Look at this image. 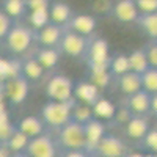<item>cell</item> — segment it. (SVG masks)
Masks as SVG:
<instances>
[{
    "label": "cell",
    "instance_id": "cell-36",
    "mask_svg": "<svg viewBox=\"0 0 157 157\" xmlns=\"http://www.w3.org/2000/svg\"><path fill=\"white\" fill-rule=\"evenodd\" d=\"M145 146L151 154H157V129H149V132L141 140Z\"/></svg>",
    "mask_w": 157,
    "mask_h": 157
},
{
    "label": "cell",
    "instance_id": "cell-16",
    "mask_svg": "<svg viewBox=\"0 0 157 157\" xmlns=\"http://www.w3.org/2000/svg\"><path fill=\"white\" fill-rule=\"evenodd\" d=\"M49 14H50V22L52 24L66 29L68 22L72 17V10L66 2H63V0H54V2L50 3Z\"/></svg>",
    "mask_w": 157,
    "mask_h": 157
},
{
    "label": "cell",
    "instance_id": "cell-41",
    "mask_svg": "<svg viewBox=\"0 0 157 157\" xmlns=\"http://www.w3.org/2000/svg\"><path fill=\"white\" fill-rule=\"evenodd\" d=\"M61 157H88V152L85 149H69L63 151Z\"/></svg>",
    "mask_w": 157,
    "mask_h": 157
},
{
    "label": "cell",
    "instance_id": "cell-12",
    "mask_svg": "<svg viewBox=\"0 0 157 157\" xmlns=\"http://www.w3.org/2000/svg\"><path fill=\"white\" fill-rule=\"evenodd\" d=\"M83 129H85V140H86L85 151L88 154H93L96 146L99 145V141L107 134L105 132V124H104V121L93 118V120H90L86 124H83Z\"/></svg>",
    "mask_w": 157,
    "mask_h": 157
},
{
    "label": "cell",
    "instance_id": "cell-14",
    "mask_svg": "<svg viewBox=\"0 0 157 157\" xmlns=\"http://www.w3.org/2000/svg\"><path fill=\"white\" fill-rule=\"evenodd\" d=\"M99 98H101V90L90 80H80L74 83V99H77L78 102L93 105Z\"/></svg>",
    "mask_w": 157,
    "mask_h": 157
},
{
    "label": "cell",
    "instance_id": "cell-30",
    "mask_svg": "<svg viewBox=\"0 0 157 157\" xmlns=\"http://www.w3.org/2000/svg\"><path fill=\"white\" fill-rule=\"evenodd\" d=\"M93 109L91 105H86V104L82 102H75L72 107V120L80 123V124H86L90 120H93Z\"/></svg>",
    "mask_w": 157,
    "mask_h": 157
},
{
    "label": "cell",
    "instance_id": "cell-11",
    "mask_svg": "<svg viewBox=\"0 0 157 157\" xmlns=\"http://www.w3.org/2000/svg\"><path fill=\"white\" fill-rule=\"evenodd\" d=\"M63 33H64V27H60V25H55L50 22L41 30L35 32V41L41 47H57L58 49Z\"/></svg>",
    "mask_w": 157,
    "mask_h": 157
},
{
    "label": "cell",
    "instance_id": "cell-21",
    "mask_svg": "<svg viewBox=\"0 0 157 157\" xmlns=\"http://www.w3.org/2000/svg\"><path fill=\"white\" fill-rule=\"evenodd\" d=\"M91 109H93V116L96 118V120H101V121H112L113 120V115L116 112V105L105 99V98H99L93 105H91Z\"/></svg>",
    "mask_w": 157,
    "mask_h": 157
},
{
    "label": "cell",
    "instance_id": "cell-13",
    "mask_svg": "<svg viewBox=\"0 0 157 157\" xmlns=\"http://www.w3.org/2000/svg\"><path fill=\"white\" fill-rule=\"evenodd\" d=\"M96 27H98V21L91 14H72L71 21L66 25L68 30L78 33L85 38L93 36V33L96 32Z\"/></svg>",
    "mask_w": 157,
    "mask_h": 157
},
{
    "label": "cell",
    "instance_id": "cell-47",
    "mask_svg": "<svg viewBox=\"0 0 157 157\" xmlns=\"http://www.w3.org/2000/svg\"><path fill=\"white\" fill-rule=\"evenodd\" d=\"M149 157H157V154H148Z\"/></svg>",
    "mask_w": 157,
    "mask_h": 157
},
{
    "label": "cell",
    "instance_id": "cell-8",
    "mask_svg": "<svg viewBox=\"0 0 157 157\" xmlns=\"http://www.w3.org/2000/svg\"><path fill=\"white\" fill-rule=\"evenodd\" d=\"M127 152L129 149L121 138H118L112 134H105L93 154H96L98 157H126Z\"/></svg>",
    "mask_w": 157,
    "mask_h": 157
},
{
    "label": "cell",
    "instance_id": "cell-26",
    "mask_svg": "<svg viewBox=\"0 0 157 157\" xmlns=\"http://www.w3.org/2000/svg\"><path fill=\"white\" fill-rule=\"evenodd\" d=\"M5 14H8L11 19L22 17L27 11V3L25 0H3V10Z\"/></svg>",
    "mask_w": 157,
    "mask_h": 157
},
{
    "label": "cell",
    "instance_id": "cell-9",
    "mask_svg": "<svg viewBox=\"0 0 157 157\" xmlns=\"http://www.w3.org/2000/svg\"><path fill=\"white\" fill-rule=\"evenodd\" d=\"M25 154L29 157H57V143L50 135L43 134L30 138Z\"/></svg>",
    "mask_w": 157,
    "mask_h": 157
},
{
    "label": "cell",
    "instance_id": "cell-27",
    "mask_svg": "<svg viewBox=\"0 0 157 157\" xmlns=\"http://www.w3.org/2000/svg\"><path fill=\"white\" fill-rule=\"evenodd\" d=\"M16 126L10 121V115L8 110H0V143L6 145V141L10 140V137L14 134Z\"/></svg>",
    "mask_w": 157,
    "mask_h": 157
},
{
    "label": "cell",
    "instance_id": "cell-3",
    "mask_svg": "<svg viewBox=\"0 0 157 157\" xmlns=\"http://www.w3.org/2000/svg\"><path fill=\"white\" fill-rule=\"evenodd\" d=\"M35 41V30L25 25H13L5 38L6 49L14 55L25 54Z\"/></svg>",
    "mask_w": 157,
    "mask_h": 157
},
{
    "label": "cell",
    "instance_id": "cell-39",
    "mask_svg": "<svg viewBox=\"0 0 157 157\" xmlns=\"http://www.w3.org/2000/svg\"><path fill=\"white\" fill-rule=\"evenodd\" d=\"M29 11H39V10H49L50 8V0H25Z\"/></svg>",
    "mask_w": 157,
    "mask_h": 157
},
{
    "label": "cell",
    "instance_id": "cell-34",
    "mask_svg": "<svg viewBox=\"0 0 157 157\" xmlns=\"http://www.w3.org/2000/svg\"><path fill=\"white\" fill-rule=\"evenodd\" d=\"M132 116H134V113L130 112L126 105H121V107H116V112H115V115H113V123L115 124H118V126H126L130 120H132Z\"/></svg>",
    "mask_w": 157,
    "mask_h": 157
},
{
    "label": "cell",
    "instance_id": "cell-42",
    "mask_svg": "<svg viewBox=\"0 0 157 157\" xmlns=\"http://www.w3.org/2000/svg\"><path fill=\"white\" fill-rule=\"evenodd\" d=\"M154 116H157V94H151V110Z\"/></svg>",
    "mask_w": 157,
    "mask_h": 157
},
{
    "label": "cell",
    "instance_id": "cell-44",
    "mask_svg": "<svg viewBox=\"0 0 157 157\" xmlns=\"http://www.w3.org/2000/svg\"><path fill=\"white\" fill-rule=\"evenodd\" d=\"M126 157H149L148 154H141V152H127Z\"/></svg>",
    "mask_w": 157,
    "mask_h": 157
},
{
    "label": "cell",
    "instance_id": "cell-19",
    "mask_svg": "<svg viewBox=\"0 0 157 157\" xmlns=\"http://www.w3.org/2000/svg\"><path fill=\"white\" fill-rule=\"evenodd\" d=\"M116 80H118V88H120V91L126 96H132L135 93H138L141 88V75L137 74V72H132V71H129L120 77H116Z\"/></svg>",
    "mask_w": 157,
    "mask_h": 157
},
{
    "label": "cell",
    "instance_id": "cell-23",
    "mask_svg": "<svg viewBox=\"0 0 157 157\" xmlns=\"http://www.w3.org/2000/svg\"><path fill=\"white\" fill-rule=\"evenodd\" d=\"M22 74V61L0 58V83Z\"/></svg>",
    "mask_w": 157,
    "mask_h": 157
},
{
    "label": "cell",
    "instance_id": "cell-1",
    "mask_svg": "<svg viewBox=\"0 0 157 157\" xmlns=\"http://www.w3.org/2000/svg\"><path fill=\"white\" fill-rule=\"evenodd\" d=\"M75 104L74 101L68 102H58V101H47L41 109V120L46 126L52 129H60L64 124H68L72 120V107Z\"/></svg>",
    "mask_w": 157,
    "mask_h": 157
},
{
    "label": "cell",
    "instance_id": "cell-22",
    "mask_svg": "<svg viewBox=\"0 0 157 157\" xmlns=\"http://www.w3.org/2000/svg\"><path fill=\"white\" fill-rule=\"evenodd\" d=\"M127 58H129V66H130V71L132 72H137V74L141 75L143 72H146L151 68L149 63H148V58H146V54H145L143 49L132 50L127 55Z\"/></svg>",
    "mask_w": 157,
    "mask_h": 157
},
{
    "label": "cell",
    "instance_id": "cell-4",
    "mask_svg": "<svg viewBox=\"0 0 157 157\" xmlns=\"http://www.w3.org/2000/svg\"><path fill=\"white\" fill-rule=\"evenodd\" d=\"M46 96L49 101L68 102L74 101V82L64 74H54L46 83Z\"/></svg>",
    "mask_w": 157,
    "mask_h": 157
},
{
    "label": "cell",
    "instance_id": "cell-38",
    "mask_svg": "<svg viewBox=\"0 0 157 157\" xmlns=\"http://www.w3.org/2000/svg\"><path fill=\"white\" fill-rule=\"evenodd\" d=\"M11 27H13V19L8 14H5L3 11H0V41L6 38Z\"/></svg>",
    "mask_w": 157,
    "mask_h": 157
},
{
    "label": "cell",
    "instance_id": "cell-43",
    "mask_svg": "<svg viewBox=\"0 0 157 157\" xmlns=\"http://www.w3.org/2000/svg\"><path fill=\"white\" fill-rule=\"evenodd\" d=\"M10 155H11V151L6 148V145L0 143V157H10Z\"/></svg>",
    "mask_w": 157,
    "mask_h": 157
},
{
    "label": "cell",
    "instance_id": "cell-33",
    "mask_svg": "<svg viewBox=\"0 0 157 157\" xmlns=\"http://www.w3.org/2000/svg\"><path fill=\"white\" fill-rule=\"evenodd\" d=\"M112 78H113V75H112L110 71H98V72H90L88 80L91 83H94L102 91V90H105L112 83Z\"/></svg>",
    "mask_w": 157,
    "mask_h": 157
},
{
    "label": "cell",
    "instance_id": "cell-24",
    "mask_svg": "<svg viewBox=\"0 0 157 157\" xmlns=\"http://www.w3.org/2000/svg\"><path fill=\"white\" fill-rule=\"evenodd\" d=\"M44 74V68L38 63L35 57H29L22 60V75L27 80H39Z\"/></svg>",
    "mask_w": 157,
    "mask_h": 157
},
{
    "label": "cell",
    "instance_id": "cell-17",
    "mask_svg": "<svg viewBox=\"0 0 157 157\" xmlns=\"http://www.w3.org/2000/svg\"><path fill=\"white\" fill-rule=\"evenodd\" d=\"M124 132L129 138L132 140H138L141 141L145 138V135L149 132V121L146 116H137L134 115L126 126H124Z\"/></svg>",
    "mask_w": 157,
    "mask_h": 157
},
{
    "label": "cell",
    "instance_id": "cell-32",
    "mask_svg": "<svg viewBox=\"0 0 157 157\" xmlns=\"http://www.w3.org/2000/svg\"><path fill=\"white\" fill-rule=\"evenodd\" d=\"M141 88L149 94H157V68H149L141 74Z\"/></svg>",
    "mask_w": 157,
    "mask_h": 157
},
{
    "label": "cell",
    "instance_id": "cell-20",
    "mask_svg": "<svg viewBox=\"0 0 157 157\" xmlns=\"http://www.w3.org/2000/svg\"><path fill=\"white\" fill-rule=\"evenodd\" d=\"M60 55L61 54L57 47H39V50L35 54V58L44 68V71H47V69H54L58 64Z\"/></svg>",
    "mask_w": 157,
    "mask_h": 157
},
{
    "label": "cell",
    "instance_id": "cell-45",
    "mask_svg": "<svg viewBox=\"0 0 157 157\" xmlns=\"http://www.w3.org/2000/svg\"><path fill=\"white\" fill-rule=\"evenodd\" d=\"M10 157H29L25 152H11V155Z\"/></svg>",
    "mask_w": 157,
    "mask_h": 157
},
{
    "label": "cell",
    "instance_id": "cell-25",
    "mask_svg": "<svg viewBox=\"0 0 157 157\" xmlns=\"http://www.w3.org/2000/svg\"><path fill=\"white\" fill-rule=\"evenodd\" d=\"M135 24H138V27L149 39H157V13L140 14Z\"/></svg>",
    "mask_w": 157,
    "mask_h": 157
},
{
    "label": "cell",
    "instance_id": "cell-10",
    "mask_svg": "<svg viewBox=\"0 0 157 157\" xmlns=\"http://www.w3.org/2000/svg\"><path fill=\"white\" fill-rule=\"evenodd\" d=\"M110 13L121 24H135L140 16L135 0H116V2H113Z\"/></svg>",
    "mask_w": 157,
    "mask_h": 157
},
{
    "label": "cell",
    "instance_id": "cell-15",
    "mask_svg": "<svg viewBox=\"0 0 157 157\" xmlns=\"http://www.w3.org/2000/svg\"><path fill=\"white\" fill-rule=\"evenodd\" d=\"M126 107L137 116H146L151 110V94L145 90H140L138 93L127 98Z\"/></svg>",
    "mask_w": 157,
    "mask_h": 157
},
{
    "label": "cell",
    "instance_id": "cell-37",
    "mask_svg": "<svg viewBox=\"0 0 157 157\" xmlns=\"http://www.w3.org/2000/svg\"><path fill=\"white\" fill-rule=\"evenodd\" d=\"M140 14H151L157 13V0H135Z\"/></svg>",
    "mask_w": 157,
    "mask_h": 157
},
{
    "label": "cell",
    "instance_id": "cell-35",
    "mask_svg": "<svg viewBox=\"0 0 157 157\" xmlns=\"http://www.w3.org/2000/svg\"><path fill=\"white\" fill-rule=\"evenodd\" d=\"M151 68H157V39H149L146 46L143 47Z\"/></svg>",
    "mask_w": 157,
    "mask_h": 157
},
{
    "label": "cell",
    "instance_id": "cell-5",
    "mask_svg": "<svg viewBox=\"0 0 157 157\" xmlns=\"http://www.w3.org/2000/svg\"><path fill=\"white\" fill-rule=\"evenodd\" d=\"M88 44H90V38H85L71 30H64L63 38L58 44V50L60 54H64L71 58H80L85 57Z\"/></svg>",
    "mask_w": 157,
    "mask_h": 157
},
{
    "label": "cell",
    "instance_id": "cell-2",
    "mask_svg": "<svg viewBox=\"0 0 157 157\" xmlns=\"http://www.w3.org/2000/svg\"><path fill=\"white\" fill-rule=\"evenodd\" d=\"M57 145L63 151L69 149H85L86 140H85V129L83 124L71 120L68 124H64L57 130Z\"/></svg>",
    "mask_w": 157,
    "mask_h": 157
},
{
    "label": "cell",
    "instance_id": "cell-46",
    "mask_svg": "<svg viewBox=\"0 0 157 157\" xmlns=\"http://www.w3.org/2000/svg\"><path fill=\"white\" fill-rule=\"evenodd\" d=\"M88 157H98L96 154H88Z\"/></svg>",
    "mask_w": 157,
    "mask_h": 157
},
{
    "label": "cell",
    "instance_id": "cell-29",
    "mask_svg": "<svg viewBox=\"0 0 157 157\" xmlns=\"http://www.w3.org/2000/svg\"><path fill=\"white\" fill-rule=\"evenodd\" d=\"M130 71L129 66V58L126 54H116L115 57H112L110 60V72L113 77H120L126 72Z\"/></svg>",
    "mask_w": 157,
    "mask_h": 157
},
{
    "label": "cell",
    "instance_id": "cell-7",
    "mask_svg": "<svg viewBox=\"0 0 157 157\" xmlns=\"http://www.w3.org/2000/svg\"><path fill=\"white\" fill-rule=\"evenodd\" d=\"M2 88L6 101L13 105H21L29 98V80L22 74L5 80L2 83Z\"/></svg>",
    "mask_w": 157,
    "mask_h": 157
},
{
    "label": "cell",
    "instance_id": "cell-28",
    "mask_svg": "<svg viewBox=\"0 0 157 157\" xmlns=\"http://www.w3.org/2000/svg\"><path fill=\"white\" fill-rule=\"evenodd\" d=\"M30 138L22 134L21 130H14V134L10 137V140L6 141V148L11 151V152H25L27 149V145H29Z\"/></svg>",
    "mask_w": 157,
    "mask_h": 157
},
{
    "label": "cell",
    "instance_id": "cell-6",
    "mask_svg": "<svg viewBox=\"0 0 157 157\" xmlns=\"http://www.w3.org/2000/svg\"><path fill=\"white\" fill-rule=\"evenodd\" d=\"M85 58L88 66H110L112 55H110V47L107 39L101 36L90 39Z\"/></svg>",
    "mask_w": 157,
    "mask_h": 157
},
{
    "label": "cell",
    "instance_id": "cell-31",
    "mask_svg": "<svg viewBox=\"0 0 157 157\" xmlns=\"http://www.w3.org/2000/svg\"><path fill=\"white\" fill-rule=\"evenodd\" d=\"M29 22L32 25V29L41 30L43 27H46L47 24H50V14L49 10H39V11H29Z\"/></svg>",
    "mask_w": 157,
    "mask_h": 157
},
{
    "label": "cell",
    "instance_id": "cell-40",
    "mask_svg": "<svg viewBox=\"0 0 157 157\" xmlns=\"http://www.w3.org/2000/svg\"><path fill=\"white\" fill-rule=\"evenodd\" d=\"M112 6H113L112 0H96L93 8H94L98 13H110V11H112Z\"/></svg>",
    "mask_w": 157,
    "mask_h": 157
},
{
    "label": "cell",
    "instance_id": "cell-18",
    "mask_svg": "<svg viewBox=\"0 0 157 157\" xmlns=\"http://www.w3.org/2000/svg\"><path fill=\"white\" fill-rule=\"evenodd\" d=\"M44 121L41 120V116H24L22 120L16 124V129L21 130L22 134H25L29 138H35L44 134Z\"/></svg>",
    "mask_w": 157,
    "mask_h": 157
}]
</instances>
